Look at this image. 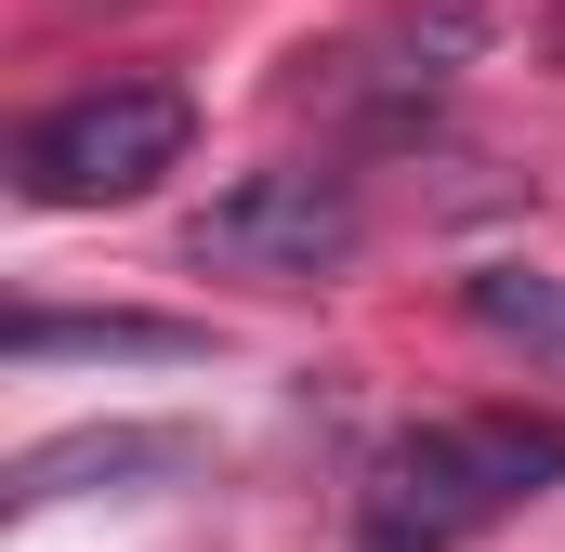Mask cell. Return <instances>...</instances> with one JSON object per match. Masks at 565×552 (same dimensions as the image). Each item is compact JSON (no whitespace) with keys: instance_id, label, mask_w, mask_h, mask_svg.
Returning a JSON list of instances; mask_svg holds the SVG:
<instances>
[{"instance_id":"1","label":"cell","mask_w":565,"mask_h":552,"mask_svg":"<svg viewBox=\"0 0 565 552\" xmlns=\"http://www.w3.org/2000/svg\"><path fill=\"white\" fill-rule=\"evenodd\" d=\"M540 487H565V421L473 408V421L395 434L382 474H369V513H395V527H422V540L447 552V540H473V527H500L513 500H540Z\"/></svg>"},{"instance_id":"2","label":"cell","mask_w":565,"mask_h":552,"mask_svg":"<svg viewBox=\"0 0 565 552\" xmlns=\"http://www.w3.org/2000/svg\"><path fill=\"white\" fill-rule=\"evenodd\" d=\"M184 145H198V106L171 79H106V93H66L53 119H26L13 184L40 211H106V198H145L158 171H184Z\"/></svg>"},{"instance_id":"3","label":"cell","mask_w":565,"mask_h":552,"mask_svg":"<svg viewBox=\"0 0 565 552\" xmlns=\"http://www.w3.org/2000/svg\"><path fill=\"white\" fill-rule=\"evenodd\" d=\"M355 237H369V211H355L342 171H250L184 224V251L224 276H329V264H355Z\"/></svg>"},{"instance_id":"4","label":"cell","mask_w":565,"mask_h":552,"mask_svg":"<svg viewBox=\"0 0 565 552\" xmlns=\"http://www.w3.org/2000/svg\"><path fill=\"white\" fill-rule=\"evenodd\" d=\"M473 53H487V0H395V13L342 53V79H355V106L395 132V119H422Z\"/></svg>"},{"instance_id":"5","label":"cell","mask_w":565,"mask_h":552,"mask_svg":"<svg viewBox=\"0 0 565 552\" xmlns=\"http://www.w3.org/2000/svg\"><path fill=\"white\" fill-rule=\"evenodd\" d=\"M460 316H473L487 342H513L540 382H565V276L553 264H473L460 276Z\"/></svg>"},{"instance_id":"6","label":"cell","mask_w":565,"mask_h":552,"mask_svg":"<svg viewBox=\"0 0 565 552\" xmlns=\"http://www.w3.org/2000/svg\"><path fill=\"white\" fill-rule=\"evenodd\" d=\"M132 474H184V434H53L13 460V500H66V487H132Z\"/></svg>"},{"instance_id":"7","label":"cell","mask_w":565,"mask_h":552,"mask_svg":"<svg viewBox=\"0 0 565 552\" xmlns=\"http://www.w3.org/2000/svg\"><path fill=\"white\" fill-rule=\"evenodd\" d=\"M13 355H198V329H158V316H13Z\"/></svg>"},{"instance_id":"8","label":"cell","mask_w":565,"mask_h":552,"mask_svg":"<svg viewBox=\"0 0 565 552\" xmlns=\"http://www.w3.org/2000/svg\"><path fill=\"white\" fill-rule=\"evenodd\" d=\"M355 552H434L422 527H395V513H369V527H355Z\"/></svg>"}]
</instances>
